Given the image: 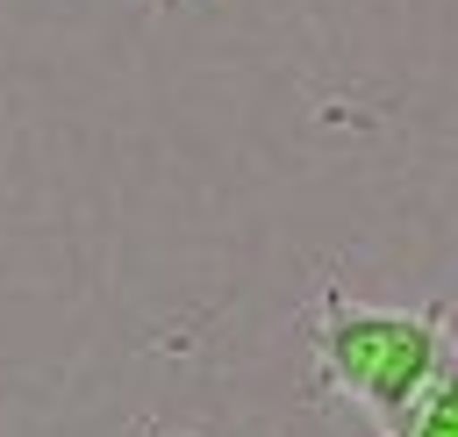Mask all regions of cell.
<instances>
[{
  "label": "cell",
  "mask_w": 458,
  "mask_h": 437,
  "mask_svg": "<svg viewBox=\"0 0 458 437\" xmlns=\"http://www.w3.org/2000/svg\"><path fill=\"white\" fill-rule=\"evenodd\" d=\"M408 308H365L336 287L315 294L308 308V344H315V394H344V401H365L379 358L394 351Z\"/></svg>",
  "instance_id": "obj_1"
},
{
  "label": "cell",
  "mask_w": 458,
  "mask_h": 437,
  "mask_svg": "<svg viewBox=\"0 0 458 437\" xmlns=\"http://www.w3.org/2000/svg\"><path fill=\"white\" fill-rule=\"evenodd\" d=\"M408 437H458V344H451L444 373L429 380V394H422V408H415Z\"/></svg>",
  "instance_id": "obj_3"
},
{
  "label": "cell",
  "mask_w": 458,
  "mask_h": 437,
  "mask_svg": "<svg viewBox=\"0 0 458 437\" xmlns=\"http://www.w3.org/2000/svg\"><path fill=\"white\" fill-rule=\"evenodd\" d=\"M451 308L444 301H429V308H408V322H401V337H394V351L379 358V373H372V387H365V416H372V430L379 437H408V423H415V408H422V394H429V380L444 373V358H451Z\"/></svg>",
  "instance_id": "obj_2"
}]
</instances>
